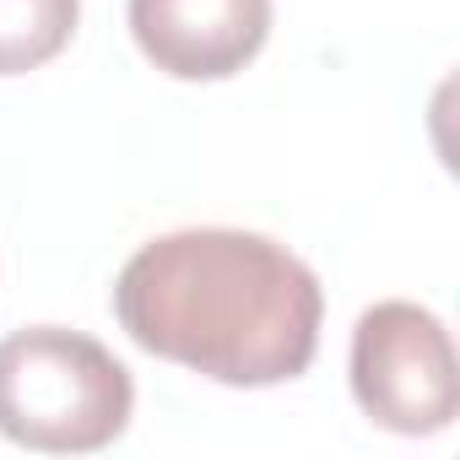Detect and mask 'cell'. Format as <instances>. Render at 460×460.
Instances as JSON below:
<instances>
[{
    "mask_svg": "<svg viewBox=\"0 0 460 460\" xmlns=\"http://www.w3.org/2000/svg\"><path fill=\"white\" fill-rule=\"evenodd\" d=\"M114 314L152 358L234 390H266L309 374L325 293L320 277L266 234L179 227L125 261Z\"/></svg>",
    "mask_w": 460,
    "mask_h": 460,
    "instance_id": "1",
    "label": "cell"
},
{
    "mask_svg": "<svg viewBox=\"0 0 460 460\" xmlns=\"http://www.w3.org/2000/svg\"><path fill=\"white\" fill-rule=\"evenodd\" d=\"M130 368L93 336L28 325L0 341V433L39 455H93L130 428Z\"/></svg>",
    "mask_w": 460,
    "mask_h": 460,
    "instance_id": "2",
    "label": "cell"
},
{
    "mask_svg": "<svg viewBox=\"0 0 460 460\" xmlns=\"http://www.w3.org/2000/svg\"><path fill=\"white\" fill-rule=\"evenodd\" d=\"M352 395L390 433H444L460 411V363L444 320L406 298L363 309L352 325Z\"/></svg>",
    "mask_w": 460,
    "mask_h": 460,
    "instance_id": "3",
    "label": "cell"
},
{
    "mask_svg": "<svg viewBox=\"0 0 460 460\" xmlns=\"http://www.w3.org/2000/svg\"><path fill=\"white\" fill-rule=\"evenodd\" d=\"M141 55L179 82H222L271 39V0H130Z\"/></svg>",
    "mask_w": 460,
    "mask_h": 460,
    "instance_id": "4",
    "label": "cell"
},
{
    "mask_svg": "<svg viewBox=\"0 0 460 460\" xmlns=\"http://www.w3.org/2000/svg\"><path fill=\"white\" fill-rule=\"evenodd\" d=\"M82 17V0H0V76L49 66Z\"/></svg>",
    "mask_w": 460,
    "mask_h": 460,
    "instance_id": "5",
    "label": "cell"
}]
</instances>
